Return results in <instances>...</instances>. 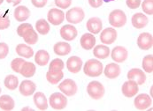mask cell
<instances>
[{
	"mask_svg": "<svg viewBox=\"0 0 153 111\" xmlns=\"http://www.w3.org/2000/svg\"><path fill=\"white\" fill-rule=\"evenodd\" d=\"M103 70V64L97 59L88 60L83 67L84 73L88 77H98L102 74Z\"/></svg>",
	"mask_w": 153,
	"mask_h": 111,
	"instance_id": "obj_1",
	"label": "cell"
},
{
	"mask_svg": "<svg viewBox=\"0 0 153 111\" xmlns=\"http://www.w3.org/2000/svg\"><path fill=\"white\" fill-rule=\"evenodd\" d=\"M88 95L94 100H100L105 95V87L98 81H91L87 87Z\"/></svg>",
	"mask_w": 153,
	"mask_h": 111,
	"instance_id": "obj_2",
	"label": "cell"
},
{
	"mask_svg": "<svg viewBox=\"0 0 153 111\" xmlns=\"http://www.w3.org/2000/svg\"><path fill=\"white\" fill-rule=\"evenodd\" d=\"M109 23L114 27L124 26L127 23V16L121 10H113L109 15Z\"/></svg>",
	"mask_w": 153,
	"mask_h": 111,
	"instance_id": "obj_3",
	"label": "cell"
},
{
	"mask_svg": "<svg viewBox=\"0 0 153 111\" xmlns=\"http://www.w3.org/2000/svg\"><path fill=\"white\" fill-rule=\"evenodd\" d=\"M50 105L52 109L61 110H64L67 105V99L66 97L60 93H54L50 97Z\"/></svg>",
	"mask_w": 153,
	"mask_h": 111,
	"instance_id": "obj_4",
	"label": "cell"
},
{
	"mask_svg": "<svg viewBox=\"0 0 153 111\" xmlns=\"http://www.w3.org/2000/svg\"><path fill=\"white\" fill-rule=\"evenodd\" d=\"M85 17L84 11L81 7H74L66 12V21L72 24H79L81 23Z\"/></svg>",
	"mask_w": 153,
	"mask_h": 111,
	"instance_id": "obj_5",
	"label": "cell"
},
{
	"mask_svg": "<svg viewBox=\"0 0 153 111\" xmlns=\"http://www.w3.org/2000/svg\"><path fill=\"white\" fill-rule=\"evenodd\" d=\"M59 88L66 96H74L78 90L76 83L71 79H67L62 81L59 84Z\"/></svg>",
	"mask_w": 153,
	"mask_h": 111,
	"instance_id": "obj_6",
	"label": "cell"
},
{
	"mask_svg": "<svg viewBox=\"0 0 153 111\" xmlns=\"http://www.w3.org/2000/svg\"><path fill=\"white\" fill-rule=\"evenodd\" d=\"M134 107L139 110H145L152 104V97L146 93H141L134 99Z\"/></svg>",
	"mask_w": 153,
	"mask_h": 111,
	"instance_id": "obj_7",
	"label": "cell"
},
{
	"mask_svg": "<svg viewBox=\"0 0 153 111\" xmlns=\"http://www.w3.org/2000/svg\"><path fill=\"white\" fill-rule=\"evenodd\" d=\"M48 21L49 22L54 26H59L65 20V14L64 12L57 8H52L48 12Z\"/></svg>",
	"mask_w": 153,
	"mask_h": 111,
	"instance_id": "obj_8",
	"label": "cell"
},
{
	"mask_svg": "<svg viewBox=\"0 0 153 111\" xmlns=\"http://www.w3.org/2000/svg\"><path fill=\"white\" fill-rule=\"evenodd\" d=\"M128 57V51L125 47L117 46L113 48L111 51V58L114 62L123 63L127 60Z\"/></svg>",
	"mask_w": 153,
	"mask_h": 111,
	"instance_id": "obj_9",
	"label": "cell"
},
{
	"mask_svg": "<svg viewBox=\"0 0 153 111\" xmlns=\"http://www.w3.org/2000/svg\"><path fill=\"white\" fill-rule=\"evenodd\" d=\"M117 39V31L112 27H107L100 34V41L104 44H112Z\"/></svg>",
	"mask_w": 153,
	"mask_h": 111,
	"instance_id": "obj_10",
	"label": "cell"
},
{
	"mask_svg": "<svg viewBox=\"0 0 153 111\" xmlns=\"http://www.w3.org/2000/svg\"><path fill=\"white\" fill-rule=\"evenodd\" d=\"M137 45L143 50H148L152 48L153 38L150 33H142L137 38Z\"/></svg>",
	"mask_w": 153,
	"mask_h": 111,
	"instance_id": "obj_11",
	"label": "cell"
},
{
	"mask_svg": "<svg viewBox=\"0 0 153 111\" xmlns=\"http://www.w3.org/2000/svg\"><path fill=\"white\" fill-rule=\"evenodd\" d=\"M128 79L134 80L137 83V85H143L146 81V75L145 73L138 68L131 69L128 72Z\"/></svg>",
	"mask_w": 153,
	"mask_h": 111,
	"instance_id": "obj_12",
	"label": "cell"
},
{
	"mask_svg": "<svg viewBox=\"0 0 153 111\" xmlns=\"http://www.w3.org/2000/svg\"><path fill=\"white\" fill-rule=\"evenodd\" d=\"M121 90H122V93L124 94V96H126L128 98H131L138 93L139 87L135 81L129 79L128 81H126L123 84Z\"/></svg>",
	"mask_w": 153,
	"mask_h": 111,
	"instance_id": "obj_13",
	"label": "cell"
},
{
	"mask_svg": "<svg viewBox=\"0 0 153 111\" xmlns=\"http://www.w3.org/2000/svg\"><path fill=\"white\" fill-rule=\"evenodd\" d=\"M82 66V60L79 57L73 56L69 57L66 61L67 70L72 73H78Z\"/></svg>",
	"mask_w": 153,
	"mask_h": 111,
	"instance_id": "obj_14",
	"label": "cell"
},
{
	"mask_svg": "<svg viewBox=\"0 0 153 111\" xmlns=\"http://www.w3.org/2000/svg\"><path fill=\"white\" fill-rule=\"evenodd\" d=\"M78 35L77 29L72 25H65L60 29V35L66 41H73Z\"/></svg>",
	"mask_w": 153,
	"mask_h": 111,
	"instance_id": "obj_15",
	"label": "cell"
},
{
	"mask_svg": "<svg viewBox=\"0 0 153 111\" xmlns=\"http://www.w3.org/2000/svg\"><path fill=\"white\" fill-rule=\"evenodd\" d=\"M102 28H103L102 21L97 17L90 18L87 21V29L92 35L99 34Z\"/></svg>",
	"mask_w": 153,
	"mask_h": 111,
	"instance_id": "obj_16",
	"label": "cell"
},
{
	"mask_svg": "<svg viewBox=\"0 0 153 111\" xmlns=\"http://www.w3.org/2000/svg\"><path fill=\"white\" fill-rule=\"evenodd\" d=\"M19 89L20 93L23 96H30L35 93L36 86L31 80H23L19 87Z\"/></svg>",
	"mask_w": 153,
	"mask_h": 111,
	"instance_id": "obj_17",
	"label": "cell"
},
{
	"mask_svg": "<svg viewBox=\"0 0 153 111\" xmlns=\"http://www.w3.org/2000/svg\"><path fill=\"white\" fill-rule=\"evenodd\" d=\"M132 25L137 28V29H141V28H143L145 27L148 23H149V20L147 18L146 15L141 13V12H138V13H135L133 15L132 17Z\"/></svg>",
	"mask_w": 153,
	"mask_h": 111,
	"instance_id": "obj_18",
	"label": "cell"
},
{
	"mask_svg": "<svg viewBox=\"0 0 153 111\" xmlns=\"http://www.w3.org/2000/svg\"><path fill=\"white\" fill-rule=\"evenodd\" d=\"M105 75L108 78V79H116L120 75L121 72V69L119 65L114 64V63H111L109 65H107L105 68Z\"/></svg>",
	"mask_w": 153,
	"mask_h": 111,
	"instance_id": "obj_19",
	"label": "cell"
},
{
	"mask_svg": "<svg viewBox=\"0 0 153 111\" xmlns=\"http://www.w3.org/2000/svg\"><path fill=\"white\" fill-rule=\"evenodd\" d=\"M30 16V11L27 7L24 5H20L14 10V18L17 21L23 22L27 21Z\"/></svg>",
	"mask_w": 153,
	"mask_h": 111,
	"instance_id": "obj_20",
	"label": "cell"
},
{
	"mask_svg": "<svg viewBox=\"0 0 153 111\" xmlns=\"http://www.w3.org/2000/svg\"><path fill=\"white\" fill-rule=\"evenodd\" d=\"M34 102L36 108L40 110H46L48 109V101L46 96L42 92H37L34 94Z\"/></svg>",
	"mask_w": 153,
	"mask_h": 111,
	"instance_id": "obj_21",
	"label": "cell"
},
{
	"mask_svg": "<svg viewBox=\"0 0 153 111\" xmlns=\"http://www.w3.org/2000/svg\"><path fill=\"white\" fill-rule=\"evenodd\" d=\"M14 106H15L14 100L10 95L4 94L0 97V109L2 110H13L14 109Z\"/></svg>",
	"mask_w": 153,
	"mask_h": 111,
	"instance_id": "obj_22",
	"label": "cell"
},
{
	"mask_svg": "<svg viewBox=\"0 0 153 111\" xmlns=\"http://www.w3.org/2000/svg\"><path fill=\"white\" fill-rule=\"evenodd\" d=\"M81 46L86 49V50H90L94 48L96 44V37L92 34H84L81 37Z\"/></svg>",
	"mask_w": 153,
	"mask_h": 111,
	"instance_id": "obj_23",
	"label": "cell"
},
{
	"mask_svg": "<svg viewBox=\"0 0 153 111\" xmlns=\"http://www.w3.org/2000/svg\"><path fill=\"white\" fill-rule=\"evenodd\" d=\"M53 50H54L55 54L58 56H66L71 52L72 48H71V45L67 43L59 42L54 45Z\"/></svg>",
	"mask_w": 153,
	"mask_h": 111,
	"instance_id": "obj_24",
	"label": "cell"
},
{
	"mask_svg": "<svg viewBox=\"0 0 153 111\" xmlns=\"http://www.w3.org/2000/svg\"><path fill=\"white\" fill-rule=\"evenodd\" d=\"M36 71V65L31 62H26L22 65L20 73L25 78H31L35 75Z\"/></svg>",
	"mask_w": 153,
	"mask_h": 111,
	"instance_id": "obj_25",
	"label": "cell"
},
{
	"mask_svg": "<svg viewBox=\"0 0 153 111\" xmlns=\"http://www.w3.org/2000/svg\"><path fill=\"white\" fill-rule=\"evenodd\" d=\"M93 55L98 59H105L109 57L110 49L105 45H97L93 49Z\"/></svg>",
	"mask_w": 153,
	"mask_h": 111,
	"instance_id": "obj_26",
	"label": "cell"
},
{
	"mask_svg": "<svg viewBox=\"0 0 153 111\" xmlns=\"http://www.w3.org/2000/svg\"><path fill=\"white\" fill-rule=\"evenodd\" d=\"M35 61L38 65L45 66V65H47V64L50 61V55L46 50L40 49L36 52V54L35 56Z\"/></svg>",
	"mask_w": 153,
	"mask_h": 111,
	"instance_id": "obj_27",
	"label": "cell"
},
{
	"mask_svg": "<svg viewBox=\"0 0 153 111\" xmlns=\"http://www.w3.org/2000/svg\"><path fill=\"white\" fill-rule=\"evenodd\" d=\"M22 38L24 39L25 43L29 45H34L36 44L38 41V35L36 34V32L34 30V28H29L28 30H27L23 35Z\"/></svg>",
	"mask_w": 153,
	"mask_h": 111,
	"instance_id": "obj_28",
	"label": "cell"
},
{
	"mask_svg": "<svg viewBox=\"0 0 153 111\" xmlns=\"http://www.w3.org/2000/svg\"><path fill=\"white\" fill-rule=\"evenodd\" d=\"M16 53L25 58H30L34 56V50L32 48L26 44H18L16 47Z\"/></svg>",
	"mask_w": 153,
	"mask_h": 111,
	"instance_id": "obj_29",
	"label": "cell"
},
{
	"mask_svg": "<svg viewBox=\"0 0 153 111\" xmlns=\"http://www.w3.org/2000/svg\"><path fill=\"white\" fill-rule=\"evenodd\" d=\"M64 77V73L62 71H48L46 73V79L48 80V82H50L52 85H56L58 84Z\"/></svg>",
	"mask_w": 153,
	"mask_h": 111,
	"instance_id": "obj_30",
	"label": "cell"
},
{
	"mask_svg": "<svg viewBox=\"0 0 153 111\" xmlns=\"http://www.w3.org/2000/svg\"><path fill=\"white\" fill-rule=\"evenodd\" d=\"M4 84L8 90H15L19 86V79L14 75H8L5 77Z\"/></svg>",
	"mask_w": 153,
	"mask_h": 111,
	"instance_id": "obj_31",
	"label": "cell"
},
{
	"mask_svg": "<svg viewBox=\"0 0 153 111\" xmlns=\"http://www.w3.org/2000/svg\"><path fill=\"white\" fill-rule=\"evenodd\" d=\"M36 31L39 34L43 35H45L49 34V32L51 30L49 23L47 22V21H45L44 19L38 20L36 21Z\"/></svg>",
	"mask_w": 153,
	"mask_h": 111,
	"instance_id": "obj_32",
	"label": "cell"
},
{
	"mask_svg": "<svg viewBox=\"0 0 153 111\" xmlns=\"http://www.w3.org/2000/svg\"><path fill=\"white\" fill-rule=\"evenodd\" d=\"M143 69L145 72L152 73L153 71V56L152 55H147L143 59Z\"/></svg>",
	"mask_w": 153,
	"mask_h": 111,
	"instance_id": "obj_33",
	"label": "cell"
},
{
	"mask_svg": "<svg viewBox=\"0 0 153 111\" xmlns=\"http://www.w3.org/2000/svg\"><path fill=\"white\" fill-rule=\"evenodd\" d=\"M64 67H65L64 62L59 58H56L51 62L50 66H49V71H62L64 69Z\"/></svg>",
	"mask_w": 153,
	"mask_h": 111,
	"instance_id": "obj_34",
	"label": "cell"
},
{
	"mask_svg": "<svg viewBox=\"0 0 153 111\" xmlns=\"http://www.w3.org/2000/svg\"><path fill=\"white\" fill-rule=\"evenodd\" d=\"M142 9L143 11L148 14L152 15L153 14V0H144L142 4Z\"/></svg>",
	"mask_w": 153,
	"mask_h": 111,
	"instance_id": "obj_35",
	"label": "cell"
},
{
	"mask_svg": "<svg viewBox=\"0 0 153 111\" xmlns=\"http://www.w3.org/2000/svg\"><path fill=\"white\" fill-rule=\"evenodd\" d=\"M25 63V60L22 59V58H15L12 61L11 63V67L13 69V71L17 72V73H20V71H21V68H22V65Z\"/></svg>",
	"mask_w": 153,
	"mask_h": 111,
	"instance_id": "obj_36",
	"label": "cell"
},
{
	"mask_svg": "<svg viewBox=\"0 0 153 111\" xmlns=\"http://www.w3.org/2000/svg\"><path fill=\"white\" fill-rule=\"evenodd\" d=\"M10 19L8 16L0 15V30H4L10 26Z\"/></svg>",
	"mask_w": 153,
	"mask_h": 111,
	"instance_id": "obj_37",
	"label": "cell"
},
{
	"mask_svg": "<svg viewBox=\"0 0 153 111\" xmlns=\"http://www.w3.org/2000/svg\"><path fill=\"white\" fill-rule=\"evenodd\" d=\"M32 27H33V26H32L31 24H29V23H23V24L20 25V26H18V28H17V34H18L19 36L22 37L23 34H24L27 30H28L29 28H32Z\"/></svg>",
	"mask_w": 153,
	"mask_h": 111,
	"instance_id": "obj_38",
	"label": "cell"
},
{
	"mask_svg": "<svg viewBox=\"0 0 153 111\" xmlns=\"http://www.w3.org/2000/svg\"><path fill=\"white\" fill-rule=\"evenodd\" d=\"M9 53V47L5 43H0V59H4Z\"/></svg>",
	"mask_w": 153,
	"mask_h": 111,
	"instance_id": "obj_39",
	"label": "cell"
},
{
	"mask_svg": "<svg viewBox=\"0 0 153 111\" xmlns=\"http://www.w3.org/2000/svg\"><path fill=\"white\" fill-rule=\"evenodd\" d=\"M72 4V0H55V4L61 8V9H66L68 8Z\"/></svg>",
	"mask_w": 153,
	"mask_h": 111,
	"instance_id": "obj_40",
	"label": "cell"
},
{
	"mask_svg": "<svg viewBox=\"0 0 153 111\" xmlns=\"http://www.w3.org/2000/svg\"><path fill=\"white\" fill-rule=\"evenodd\" d=\"M126 3L130 9H137L141 5V0H127Z\"/></svg>",
	"mask_w": 153,
	"mask_h": 111,
	"instance_id": "obj_41",
	"label": "cell"
},
{
	"mask_svg": "<svg viewBox=\"0 0 153 111\" xmlns=\"http://www.w3.org/2000/svg\"><path fill=\"white\" fill-rule=\"evenodd\" d=\"M48 0H31L32 4L36 8H43L46 5Z\"/></svg>",
	"mask_w": 153,
	"mask_h": 111,
	"instance_id": "obj_42",
	"label": "cell"
},
{
	"mask_svg": "<svg viewBox=\"0 0 153 111\" xmlns=\"http://www.w3.org/2000/svg\"><path fill=\"white\" fill-rule=\"evenodd\" d=\"M103 0H88V4L93 8H98L103 4Z\"/></svg>",
	"mask_w": 153,
	"mask_h": 111,
	"instance_id": "obj_43",
	"label": "cell"
},
{
	"mask_svg": "<svg viewBox=\"0 0 153 111\" xmlns=\"http://www.w3.org/2000/svg\"><path fill=\"white\" fill-rule=\"evenodd\" d=\"M7 3H12L14 6L15 5H18L19 4H21L22 0H6Z\"/></svg>",
	"mask_w": 153,
	"mask_h": 111,
	"instance_id": "obj_44",
	"label": "cell"
},
{
	"mask_svg": "<svg viewBox=\"0 0 153 111\" xmlns=\"http://www.w3.org/2000/svg\"><path fill=\"white\" fill-rule=\"evenodd\" d=\"M33 110V109H31V108H28V107H26V108H24L23 109V110Z\"/></svg>",
	"mask_w": 153,
	"mask_h": 111,
	"instance_id": "obj_45",
	"label": "cell"
},
{
	"mask_svg": "<svg viewBox=\"0 0 153 111\" xmlns=\"http://www.w3.org/2000/svg\"><path fill=\"white\" fill-rule=\"evenodd\" d=\"M104 2H105V3H109V2H111V1H114V0H103Z\"/></svg>",
	"mask_w": 153,
	"mask_h": 111,
	"instance_id": "obj_46",
	"label": "cell"
},
{
	"mask_svg": "<svg viewBox=\"0 0 153 111\" xmlns=\"http://www.w3.org/2000/svg\"><path fill=\"white\" fill-rule=\"evenodd\" d=\"M4 0H0V4H3V2H4Z\"/></svg>",
	"mask_w": 153,
	"mask_h": 111,
	"instance_id": "obj_47",
	"label": "cell"
},
{
	"mask_svg": "<svg viewBox=\"0 0 153 111\" xmlns=\"http://www.w3.org/2000/svg\"><path fill=\"white\" fill-rule=\"evenodd\" d=\"M1 91H2V89H1V87H0V93H1Z\"/></svg>",
	"mask_w": 153,
	"mask_h": 111,
	"instance_id": "obj_48",
	"label": "cell"
}]
</instances>
